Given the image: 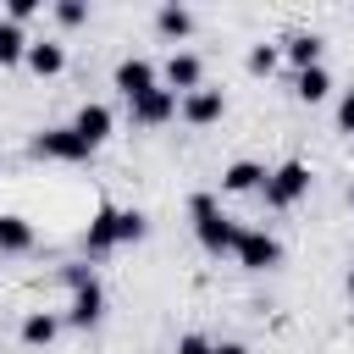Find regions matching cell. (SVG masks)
Wrapping results in <instances>:
<instances>
[{
    "instance_id": "obj_18",
    "label": "cell",
    "mask_w": 354,
    "mask_h": 354,
    "mask_svg": "<svg viewBox=\"0 0 354 354\" xmlns=\"http://www.w3.org/2000/svg\"><path fill=\"white\" fill-rule=\"evenodd\" d=\"M28 33L17 28V22H0V66H17V61H28Z\"/></svg>"
},
{
    "instance_id": "obj_20",
    "label": "cell",
    "mask_w": 354,
    "mask_h": 354,
    "mask_svg": "<svg viewBox=\"0 0 354 354\" xmlns=\"http://www.w3.org/2000/svg\"><path fill=\"white\" fill-rule=\"evenodd\" d=\"M55 22H61V28H77V22H88V6H83V0H61V6H55Z\"/></svg>"
},
{
    "instance_id": "obj_23",
    "label": "cell",
    "mask_w": 354,
    "mask_h": 354,
    "mask_svg": "<svg viewBox=\"0 0 354 354\" xmlns=\"http://www.w3.org/2000/svg\"><path fill=\"white\" fill-rule=\"evenodd\" d=\"M337 127H343V133H354V88H348V94H343V105H337Z\"/></svg>"
},
{
    "instance_id": "obj_14",
    "label": "cell",
    "mask_w": 354,
    "mask_h": 354,
    "mask_svg": "<svg viewBox=\"0 0 354 354\" xmlns=\"http://www.w3.org/2000/svg\"><path fill=\"white\" fill-rule=\"evenodd\" d=\"M293 94H299L304 105H321V100L332 94V77H326V66H310V72H299V77H293Z\"/></svg>"
},
{
    "instance_id": "obj_15",
    "label": "cell",
    "mask_w": 354,
    "mask_h": 354,
    "mask_svg": "<svg viewBox=\"0 0 354 354\" xmlns=\"http://www.w3.org/2000/svg\"><path fill=\"white\" fill-rule=\"evenodd\" d=\"M55 332H61V321H55V315H44V310H33V315L22 321V343H28V348H50V343H55Z\"/></svg>"
},
{
    "instance_id": "obj_21",
    "label": "cell",
    "mask_w": 354,
    "mask_h": 354,
    "mask_svg": "<svg viewBox=\"0 0 354 354\" xmlns=\"http://www.w3.org/2000/svg\"><path fill=\"white\" fill-rule=\"evenodd\" d=\"M271 66H277V50H271V44H254V50H249V72H254V77H271Z\"/></svg>"
},
{
    "instance_id": "obj_4",
    "label": "cell",
    "mask_w": 354,
    "mask_h": 354,
    "mask_svg": "<svg viewBox=\"0 0 354 354\" xmlns=\"http://www.w3.org/2000/svg\"><path fill=\"white\" fill-rule=\"evenodd\" d=\"M249 271H271L277 260H282V243L271 238V232H238V249H232Z\"/></svg>"
},
{
    "instance_id": "obj_13",
    "label": "cell",
    "mask_w": 354,
    "mask_h": 354,
    "mask_svg": "<svg viewBox=\"0 0 354 354\" xmlns=\"http://www.w3.org/2000/svg\"><path fill=\"white\" fill-rule=\"evenodd\" d=\"M28 66H33L39 77H55V72L66 66V50H61L55 39H39V44H28Z\"/></svg>"
},
{
    "instance_id": "obj_3",
    "label": "cell",
    "mask_w": 354,
    "mask_h": 354,
    "mask_svg": "<svg viewBox=\"0 0 354 354\" xmlns=\"http://www.w3.org/2000/svg\"><path fill=\"white\" fill-rule=\"evenodd\" d=\"M33 155H44V160H88L94 144H83L72 127H44V133L33 138Z\"/></svg>"
},
{
    "instance_id": "obj_9",
    "label": "cell",
    "mask_w": 354,
    "mask_h": 354,
    "mask_svg": "<svg viewBox=\"0 0 354 354\" xmlns=\"http://www.w3.org/2000/svg\"><path fill=\"white\" fill-rule=\"evenodd\" d=\"M100 315H105V293H100V282L88 277L83 288H72V310H66V321H72V326H94Z\"/></svg>"
},
{
    "instance_id": "obj_7",
    "label": "cell",
    "mask_w": 354,
    "mask_h": 354,
    "mask_svg": "<svg viewBox=\"0 0 354 354\" xmlns=\"http://www.w3.org/2000/svg\"><path fill=\"white\" fill-rule=\"evenodd\" d=\"M177 116V94L171 88H149L144 100H133V122L138 127H160V122H171Z\"/></svg>"
},
{
    "instance_id": "obj_2",
    "label": "cell",
    "mask_w": 354,
    "mask_h": 354,
    "mask_svg": "<svg viewBox=\"0 0 354 354\" xmlns=\"http://www.w3.org/2000/svg\"><path fill=\"white\" fill-rule=\"evenodd\" d=\"M310 194V166L304 160H282L271 177H266V205L271 210H288V205H299Z\"/></svg>"
},
{
    "instance_id": "obj_24",
    "label": "cell",
    "mask_w": 354,
    "mask_h": 354,
    "mask_svg": "<svg viewBox=\"0 0 354 354\" xmlns=\"http://www.w3.org/2000/svg\"><path fill=\"white\" fill-rule=\"evenodd\" d=\"M177 354H210V343H205V337H183V343H177Z\"/></svg>"
},
{
    "instance_id": "obj_22",
    "label": "cell",
    "mask_w": 354,
    "mask_h": 354,
    "mask_svg": "<svg viewBox=\"0 0 354 354\" xmlns=\"http://www.w3.org/2000/svg\"><path fill=\"white\" fill-rule=\"evenodd\" d=\"M33 11H39V0H11V11H6V22H17V28H22V22L33 17Z\"/></svg>"
},
{
    "instance_id": "obj_1",
    "label": "cell",
    "mask_w": 354,
    "mask_h": 354,
    "mask_svg": "<svg viewBox=\"0 0 354 354\" xmlns=\"http://www.w3.org/2000/svg\"><path fill=\"white\" fill-rule=\"evenodd\" d=\"M188 216H194V238H199L210 254L238 249V232H243V227H232V216H227L210 194H194V199H188Z\"/></svg>"
},
{
    "instance_id": "obj_26",
    "label": "cell",
    "mask_w": 354,
    "mask_h": 354,
    "mask_svg": "<svg viewBox=\"0 0 354 354\" xmlns=\"http://www.w3.org/2000/svg\"><path fill=\"white\" fill-rule=\"evenodd\" d=\"M348 299H354V266H348Z\"/></svg>"
},
{
    "instance_id": "obj_16",
    "label": "cell",
    "mask_w": 354,
    "mask_h": 354,
    "mask_svg": "<svg viewBox=\"0 0 354 354\" xmlns=\"http://www.w3.org/2000/svg\"><path fill=\"white\" fill-rule=\"evenodd\" d=\"M288 61H293L299 72L321 66V33H293V39H288Z\"/></svg>"
},
{
    "instance_id": "obj_27",
    "label": "cell",
    "mask_w": 354,
    "mask_h": 354,
    "mask_svg": "<svg viewBox=\"0 0 354 354\" xmlns=\"http://www.w3.org/2000/svg\"><path fill=\"white\" fill-rule=\"evenodd\" d=\"M348 205H354V188H348Z\"/></svg>"
},
{
    "instance_id": "obj_19",
    "label": "cell",
    "mask_w": 354,
    "mask_h": 354,
    "mask_svg": "<svg viewBox=\"0 0 354 354\" xmlns=\"http://www.w3.org/2000/svg\"><path fill=\"white\" fill-rule=\"evenodd\" d=\"M155 28H160L166 39H183V33L194 28V17H188L183 6H160V11H155Z\"/></svg>"
},
{
    "instance_id": "obj_17",
    "label": "cell",
    "mask_w": 354,
    "mask_h": 354,
    "mask_svg": "<svg viewBox=\"0 0 354 354\" xmlns=\"http://www.w3.org/2000/svg\"><path fill=\"white\" fill-rule=\"evenodd\" d=\"M0 249H6V254L33 249V227H28L22 216H0Z\"/></svg>"
},
{
    "instance_id": "obj_12",
    "label": "cell",
    "mask_w": 354,
    "mask_h": 354,
    "mask_svg": "<svg viewBox=\"0 0 354 354\" xmlns=\"http://www.w3.org/2000/svg\"><path fill=\"white\" fill-rule=\"evenodd\" d=\"M72 133H77L83 144L111 138V111H105V105H83V111H77V122H72Z\"/></svg>"
},
{
    "instance_id": "obj_25",
    "label": "cell",
    "mask_w": 354,
    "mask_h": 354,
    "mask_svg": "<svg viewBox=\"0 0 354 354\" xmlns=\"http://www.w3.org/2000/svg\"><path fill=\"white\" fill-rule=\"evenodd\" d=\"M210 354H249L243 343H210Z\"/></svg>"
},
{
    "instance_id": "obj_8",
    "label": "cell",
    "mask_w": 354,
    "mask_h": 354,
    "mask_svg": "<svg viewBox=\"0 0 354 354\" xmlns=\"http://www.w3.org/2000/svg\"><path fill=\"white\" fill-rule=\"evenodd\" d=\"M221 111H227V94H221V88H194V94H183V116H188L194 127L221 122Z\"/></svg>"
},
{
    "instance_id": "obj_11",
    "label": "cell",
    "mask_w": 354,
    "mask_h": 354,
    "mask_svg": "<svg viewBox=\"0 0 354 354\" xmlns=\"http://www.w3.org/2000/svg\"><path fill=\"white\" fill-rule=\"evenodd\" d=\"M266 177H271V171H260L254 160H232V166L221 171V188H227V194H254V188H266Z\"/></svg>"
},
{
    "instance_id": "obj_6",
    "label": "cell",
    "mask_w": 354,
    "mask_h": 354,
    "mask_svg": "<svg viewBox=\"0 0 354 354\" xmlns=\"http://www.w3.org/2000/svg\"><path fill=\"white\" fill-rule=\"evenodd\" d=\"M83 243H88V254L116 249V243H122V210L100 205V210H94V221H88V232H83Z\"/></svg>"
},
{
    "instance_id": "obj_10",
    "label": "cell",
    "mask_w": 354,
    "mask_h": 354,
    "mask_svg": "<svg viewBox=\"0 0 354 354\" xmlns=\"http://www.w3.org/2000/svg\"><path fill=\"white\" fill-rule=\"evenodd\" d=\"M199 77H205V66H199V55H188V50H177V55L166 61V83H171V94H177V88H188V94H194V88H199Z\"/></svg>"
},
{
    "instance_id": "obj_5",
    "label": "cell",
    "mask_w": 354,
    "mask_h": 354,
    "mask_svg": "<svg viewBox=\"0 0 354 354\" xmlns=\"http://www.w3.org/2000/svg\"><path fill=\"white\" fill-rule=\"evenodd\" d=\"M116 88H122V94H127V105H133V100H144V94H149V88H160V83H155V66H149L144 55H127V61L116 66Z\"/></svg>"
}]
</instances>
